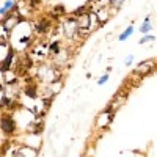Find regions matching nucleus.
Masks as SVG:
<instances>
[{"label":"nucleus","instance_id":"nucleus-6","mask_svg":"<svg viewBox=\"0 0 157 157\" xmlns=\"http://www.w3.org/2000/svg\"><path fill=\"white\" fill-rule=\"evenodd\" d=\"M10 8H13V3H11V2H10V0H8V2H6V3L3 5V8H2V10H0V13H2V14H5V13H6V11H8Z\"/></svg>","mask_w":157,"mask_h":157},{"label":"nucleus","instance_id":"nucleus-3","mask_svg":"<svg viewBox=\"0 0 157 157\" xmlns=\"http://www.w3.org/2000/svg\"><path fill=\"white\" fill-rule=\"evenodd\" d=\"M112 121V115L109 113V112H102L101 115H99V121H98V126L99 127H104L105 124H109Z\"/></svg>","mask_w":157,"mask_h":157},{"label":"nucleus","instance_id":"nucleus-5","mask_svg":"<svg viewBox=\"0 0 157 157\" xmlns=\"http://www.w3.org/2000/svg\"><path fill=\"white\" fill-rule=\"evenodd\" d=\"M149 68H151V63L149 61H145V63H141V64H138V66H137V72L138 74H145V72L149 71Z\"/></svg>","mask_w":157,"mask_h":157},{"label":"nucleus","instance_id":"nucleus-1","mask_svg":"<svg viewBox=\"0 0 157 157\" xmlns=\"http://www.w3.org/2000/svg\"><path fill=\"white\" fill-rule=\"evenodd\" d=\"M77 29H78V24H77V21L69 19V21L64 22V33H66V36H68V38L74 36V35H75V32H77Z\"/></svg>","mask_w":157,"mask_h":157},{"label":"nucleus","instance_id":"nucleus-2","mask_svg":"<svg viewBox=\"0 0 157 157\" xmlns=\"http://www.w3.org/2000/svg\"><path fill=\"white\" fill-rule=\"evenodd\" d=\"M2 129H3L5 134H13L14 129H16V124H14V121H13L11 118H3L2 120Z\"/></svg>","mask_w":157,"mask_h":157},{"label":"nucleus","instance_id":"nucleus-10","mask_svg":"<svg viewBox=\"0 0 157 157\" xmlns=\"http://www.w3.org/2000/svg\"><path fill=\"white\" fill-rule=\"evenodd\" d=\"M107 80V75H104V77H101V80H99V83H104V82H105Z\"/></svg>","mask_w":157,"mask_h":157},{"label":"nucleus","instance_id":"nucleus-9","mask_svg":"<svg viewBox=\"0 0 157 157\" xmlns=\"http://www.w3.org/2000/svg\"><path fill=\"white\" fill-rule=\"evenodd\" d=\"M148 22H149V21H146V24H145V25H143V27H141V32H148V30L151 29V25H149Z\"/></svg>","mask_w":157,"mask_h":157},{"label":"nucleus","instance_id":"nucleus-4","mask_svg":"<svg viewBox=\"0 0 157 157\" xmlns=\"http://www.w3.org/2000/svg\"><path fill=\"white\" fill-rule=\"evenodd\" d=\"M17 24H19V19H17L16 16H11V17H8V19L3 22V25H5V29H6V30H13Z\"/></svg>","mask_w":157,"mask_h":157},{"label":"nucleus","instance_id":"nucleus-8","mask_svg":"<svg viewBox=\"0 0 157 157\" xmlns=\"http://www.w3.org/2000/svg\"><path fill=\"white\" fill-rule=\"evenodd\" d=\"M50 49H52V52H58L60 50V47H58V43H54L50 46Z\"/></svg>","mask_w":157,"mask_h":157},{"label":"nucleus","instance_id":"nucleus-7","mask_svg":"<svg viewBox=\"0 0 157 157\" xmlns=\"http://www.w3.org/2000/svg\"><path fill=\"white\" fill-rule=\"evenodd\" d=\"M130 33H132V27H130V29H127V30H126V32H124V33L121 35V39H126V38H127V36H129Z\"/></svg>","mask_w":157,"mask_h":157}]
</instances>
